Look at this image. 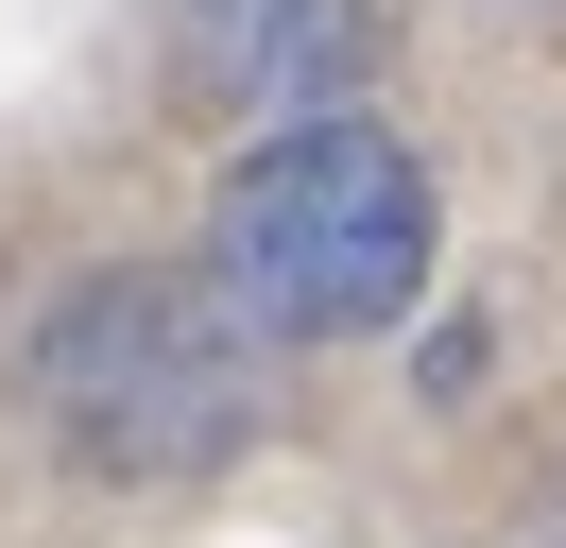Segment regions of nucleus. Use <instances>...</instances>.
<instances>
[{"label":"nucleus","instance_id":"7ed1b4c3","mask_svg":"<svg viewBox=\"0 0 566 548\" xmlns=\"http://www.w3.org/2000/svg\"><path fill=\"white\" fill-rule=\"evenodd\" d=\"M155 34L207 103H258V120L360 103V68H378V0H155Z\"/></svg>","mask_w":566,"mask_h":548},{"label":"nucleus","instance_id":"f257e3e1","mask_svg":"<svg viewBox=\"0 0 566 548\" xmlns=\"http://www.w3.org/2000/svg\"><path fill=\"white\" fill-rule=\"evenodd\" d=\"M207 257H223V308L258 342H360L429 292V155L378 137L360 103H310L223 171Z\"/></svg>","mask_w":566,"mask_h":548},{"label":"nucleus","instance_id":"f03ea898","mask_svg":"<svg viewBox=\"0 0 566 548\" xmlns=\"http://www.w3.org/2000/svg\"><path fill=\"white\" fill-rule=\"evenodd\" d=\"M241 342L258 326L207 308L189 274H86L35 326V394H52V429L104 479H207L223 445L258 429V360Z\"/></svg>","mask_w":566,"mask_h":548}]
</instances>
